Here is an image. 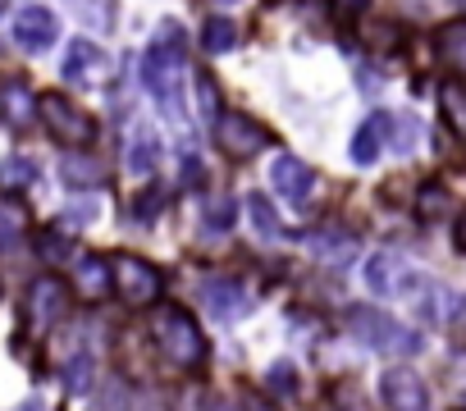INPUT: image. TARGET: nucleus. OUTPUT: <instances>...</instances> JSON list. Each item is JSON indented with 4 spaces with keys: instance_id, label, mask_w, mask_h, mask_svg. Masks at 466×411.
<instances>
[{
    "instance_id": "3",
    "label": "nucleus",
    "mask_w": 466,
    "mask_h": 411,
    "mask_svg": "<svg viewBox=\"0 0 466 411\" xmlns=\"http://www.w3.org/2000/svg\"><path fill=\"white\" fill-rule=\"evenodd\" d=\"M37 115H42L46 133H51L60 146H92V142H96V119H92L83 105H74L65 92L37 96Z\"/></svg>"
},
{
    "instance_id": "20",
    "label": "nucleus",
    "mask_w": 466,
    "mask_h": 411,
    "mask_svg": "<svg viewBox=\"0 0 466 411\" xmlns=\"http://www.w3.org/2000/svg\"><path fill=\"white\" fill-rule=\"evenodd\" d=\"M74 279H78V293L83 297H106V288H110V270H106V261L101 256H83L78 266H74Z\"/></svg>"
},
{
    "instance_id": "18",
    "label": "nucleus",
    "mask_w": 466,
    "mask_h": 411,
    "mask_svg": "<svg viewBox=\"0 0 466 411\" xmlns=\"http://www.w3.org/2000/svg\"><path fill=\"white\" fill-rule=\"evenodd\" d=\"M233 46H238V24H233V19L215 15V19L201 24V51L206 55H228Z\"/></svg>"
},
{
    "instance_id": "22",
    "label": "nucleus",
    "mask_w": 466,
    "mask_h": 411,
    "mask_svg": "<svg viewBox=\"0 0 466 411\" xmlns=\"http://www.w3.org/2000/svg\"><path fill=\"white\" fill-rule=\"evenodd\" d=\"M60 174H65V183H74V187H92V183L106 178V165L92 160V155H65V160H60Z\"/></svg>"
},
{
    "instance_id": "27",
    "label": "nucleus",
    "mask_w": 466,
    "mask_h": 411,
    "mask_svg": "<svg viewBox=\"0 0 466 411\" xmlns=\"http://www.w3.org/2000/svg\"><path fill=\"white\" fill-rule=\"evenodd\" d=\"M233 211H238V206H233L228 196H215V201L206 206V225H210L215 234H224V229L233 225Z\"/></svg>"
},
{
    "instance_id": "7",
    "label": "nucleus",
    "mask_w": 466,
    "mask_h": 411,
    "mask_svg": "<svg viewBox=\"0 0 466 411\" xmlns=\"http://www.w3.org/2000/svg\"><path fill=\"white\" fill-rule=\"evenodd\" d=\"M215 146H219L224 155H233V160H248V155H257L261 146H270V128H261V124L248 119V115H219V119H215Z\"/></svg>"
},
{
    "instance_id": "25",
    "label": "nucleus",
    "mask_w": 466,
    "mask_h": 411,
    "mask_svg": "<svg viewBox=\"0 0 466 411\" xmlns=\"http://www.w3.org/2000/svg\"><path fill=\"white\" fill-rule=\"evenodd\" d=\"M416 119L411 115H389V137H393V151H411V142H416Z\"/></svg>"
},
{
    "instance_id": "16",
    "label": "nucleus",
    "mask_w": 466,
    "mask_h": 411,
    "mask_svg": "<svg viewBox=\"0 0 466 411\" xmlns=\"http://www.w3.org/2000/svg\"><path fill=\"white\" fill-rule=\"evenodd\" d=\"M366 284H370L380 297L398 293V288L407 284V275H402V261H398L393 252H375V256H370V266H366Z\"/></svg>"
},
{
    "instance_id": "12",
    "label": "nucleus",
    "mask_w": 466,
    "mask_h": 411,
    "mask_svg": "<svg viewBox=\"0 0 466 411\" xmlns=\"http://www.w3.org/2000/svg\"><path fill=\"white\" fill-rule=\"evenodd\" d=\"M201 297H206V311L215 320H238L248 311V293L243 284H228V279H206L201 284Z\"/></svg>"
},
{
    "instance_id": "34",
    "label": "nucleus",
    "mask_w": 466,
    "mask_h": 411,
    "mask_svg": "<svg viewBox=\"0 0 466 411\" xmlns=\"http://www.w3.org/2000/svg\"><path fill=\"white\" fill-rule=\"evenodd\" d=\"M284 5H311V10H320L325 0H284Z\"/></svg>"
},
{
    "instance_id": "17",
    "label": "nucleus",
    "mask_w": 466,
    "mask_h": 411,
    "mask_svg": "<svg viewBox=\"0 0 466 411\" xmlns=\"http://www.w3.org/2000/svg\"><path fill=\"white\" fill-rule=\"evenodd\" d=\"M156 165H160V142H156V133L147 124H137L128 133V169L133 174H151Z\"/></svg>"
},
{
    "instance_id": "19",
    "label": "nucleus",
    "mask_w": 466,
    "mask_h": 411,
    "mask_svg": "<svg viewBox=\"0 0 466 411\" xmlns=\"http://www.w3.org/2000/svg\"><path fill=\"white\" fill-rule=\"evenodd\" d=\"M439 115L457 137H466V83H443L439 87Z\"/></svg>"
},
{
    "instance_id": "24",
    "label": "nucleus",
    "mask_w": 466,
    "mask_h": 411,
    "mask_svg": "<svg viewBox=\"0 0 466 411\" xmlns=\"http://www.w3.org/2000/svg\"><path fill=\"white\" fill-rule=\"evenodd\" d=\"M248 216L257 220V234H261V238H279V234H284L279 220H275V206H270L266 196H248Z\"/></svg>"
},
{
    "instance_id": "8",
    "label": "nucleus",
    "mask_w": 466,
    "mask_h": 411,
    "mask_svg": "<svg viewBox=\"0 0 466 411\" xmlns=\"http://www.w3.org/2000/svg\"><path fill=\"white\" fill-rule=\"evenodd\" d=\"M380 393L389 402V411H430V388L420 384L416 370L407 366H393L380 375Z\"/></svg>"
},
{
    "instance_id": "2",
    "label": "nucleus",
    "mask_w": 466,
    "mask_h": 411,
    "mask_svg": "<svg viewBox=\"0 0 466 411\" xmlns=\"http://www.w3.org/2000/svg\"><path fill=\"white\" fill-rule=\"evenodd\" d=\"M151 338H156L160 356L169 366H178V370H192V366L206 361V338H201L197 320L183 306H174V302H165V306L151 311Z\"/></svg>"
},
{
    "instance_id": "10",
    "label": "nucleus",
    "mask_w": 466,
    "mask_h": 411,
    "mask_svg": "<svg viewBox=\"0 0 466 411\" xmlns=\"http://www.w3.org/2000/svg\"><path fill=\"white\" fill-rule=\"evenodd\" d=\"M60 74H65V83H78V87H96V83L106 78V55H101V46H92L87 37L69 42Z\"/></svg>"
},
{
    "instance_id": "11",
    "label": "nucleus",
    "mask_w": 466,
    "mask_h": 411,
    "mask_svg": "<svg viewBox=\"0 0 466 411\" xmlns=\"http://www.w3.org/2000/svg\"><path fill=\"white\" fill-rule=\"evenodd\" d=\"M270 183H275V192H279L284 201L302 206V201L311 196V187H316V169H311L307 160H298V155H279V160L270 165Z\"/></svg>"
},
{
    "instance_id": "26",
    "label": "nucleus",
    "mask_w": 466,
    "mask_h": 411,
    "mask_svg": "<svg viewBox=\"0 0 466 411\" xmlns=\"http://www.w3.org/2000/svg\"><path fill=\"white\" fill-rule=\"evenodd\" d=\"M33 178H37V165L24 160V155H15V160L0 165V183H5V187H19V183H33Z\"/></svg>"
},
{
    "instance_id": "1",
    "label": "nucleus",
    "mask_w": 466,
    "mask_h": 411,
    "mask_svg": "<svg viewBox=\"0 0 466 411\" xmlns=\"http://www.w3.org/2000/svg\"><path fill=\"white\" fill-rule=\"evenodd\" d=\"M142 83H147L156 110L169 124L187 119V101H183V28L178 24H160L156 42L142 55Z\"/></svg>"
},
{
    "instance_id": "15",
    "label": "nucleus",
    "mask_w": 466,
    "mask_h": 411,
    "mask_svg": "<svg viewBox=\"0 0 466 411\" xmlns=\"http://www.w3.org/2000/svg\"><path fill=\"white\" fill-rule=\"evenodd\" d=\"M434 46H439V60H443L457 78H466V19L443 24V28L434 33Z\"/></svg>"
},
{
    "instance_id": "5",
    "label": "nucleus",
    "mask_w": 466,
    "mask_h": 411,
    "mask_svg": "<svg viewBox=\"0 0 466 411\" xmlns=\"http://www.w3.org/2000/svg\"><path fill=\"white\" fill-rule=\"evenodd\" d=\"M24 311H28V325L37 334H46L51 325H60L69 316V288H65V279H56V275L33 279L28 284V297H24Z\"/></svg>"
},
{
    "instance_id": "35",
    "label": "nucleus",
    "mask_w": 466,
    "mask_h": 411,
    "mask_svg": "<svg viewBox=\"0 0 466 411\" xmlns=\"http://www.w3.org/2000/svg\"><path fill=\"white\" fill-rule=\"evenodd\" d=\"M248 411H270V406H266V402H252V406H248Z\"/></svg>"
},
{
    "instance_id": "28",
    "label": "nucleus",
    "mask_w": 466,
    "mask_h": 411,
    "mask_svg": "<svg viewBox=\"0 0 466 411\" xmlns=\"http://www.w3.org/2000/svg\"><path fill=\"white\" fill-rule=\"evenodd\" d=\"M165 196H169V187H147L142 201H133V216H137V220H156V211L165 206Z\"/></svg>"
},
{
    "instance_id": "23",
    "label": "nucleus",
    "mask_w": 466,
    "mask_h": 411,
    "mask_svg": "<svg viewBox=\"0 0 466 411\" xmlns=\"http://www.w3.org/2000/svg\"><path fill=\"white\" fill-rule=\"evenodd\" d=\"M416 216H420V220H443V216H452V196H448L443 183H425V187H420Z\"/></svg>"
},
{
    "instance_id": "4",
    "label": "nucleus",
    "mask_w": 466,
    "mask_h": 411,
    "mask_svg": "<svg viewBox=\"0 0 466 411\" xmlns=\"http://www.w3.org/2000/svg\"><path fill=\"white\" fill-rule=\"evenodd\" d=\"M352 329H357V338H366V347H375V352H393V356L420 352L416 329L398 325V320L384 316V311H352Z\"/></svg>"
},
{
    "instance_id": "21",
    "label": "nucleus",
    "mask_w": 466,
    "mask_h": 411,
    "mask_svg": "<svg viewBox=\"0 0 466 411\" xmlns=\"http://www.w3.org/2000/svg\"><path fill=\"white\" fill-rule=\"evenodd\" d=\"M24 229H28V211H24V201L0 196V247L19 243V238H24Z\"/></svg>"
},
{
    "instance_id": "36",
    "label": "nucleus",
    "mask_w": 466,
    "mask_h": 411,
    "mask_svg": "<svg viewBox=\"0 0 466 411\" xmlns=\"http://www.w3.org/2000/svg\"><path fill=\"white\" fill-rule=\"evenodd\" d=\"M457 243H461V252H466V220H461V238H457Z\"/></svg>"
},
{
    "instance_id": "29",
    "label": "nucleus",
    "mask_w": 466,
    "mask_h": 411,
    "mask_svg": "<svg viewBox=\"0 0 466 411\" xmlns=\"http://www.w3.org/2000/svg\"><path fill=\"white\" fill-rule=\"evenodd\" d=\"M197 101H201V115L215 119V110H219V92H215V78H210V74H197Z\"/></svg>"
},
{
    "instance_id": "30",
    "label": "nucleus",
    "mask_w": 466,
    "mask_h": 411,
    "mask_svg": "<svg viewBox=\"0 0 466 411\" xmlns=\"http://www.w3.org/2000/svg\"><path fill=\"white\" fill-rule=\"evenodd\" d=\"M87 384H92V356H78V361L65 370V388H69V393H83Z\"/></svg>"
},
{
    "instance_id": "14",
    "label": "nucleus",
    "mask_w": 466,
    "mask_h": 411,
    "mask_svg": "<svg viewBox=\"0 0 466 411\" xmlns=\"http://www.w3.org/2000/svg\"><path fill=\"white\" fill-rule=\"evenodd\" d=\"M384 137H389V115H370V119H361V128L352 133V165H375Z\"/></svg>"
},
{
    "instance_id": "13",
    "label": "nucleus",
    "mask_w": 466,
    "mask_h": 411,
    "mask_svg": "<svg viewBox=\"0 0 466 411\" xmlns=\"http://www.w3.org/2000/svg\"><path fill=\"white\" fill-rule=\"evenodd\" d=\"M37 115V96L24 87V83H0V124H10V128H24L28 119Z\"/></svg>"
},
{
    "instance_id": "31",
    "label": "nucleus",
    "mask_w": 466,
    "mask_h": 411,
    "mask_svg": "<svg viewBox=\"0 0 466 411\" xmlns=\"http://www.w3.org/2000/svg\"><path fill=\"white\" fill-rule=\"evenodd\" d=\"M37 252H42L46 261H65V256L74 252V243H69V238H60V234H42V243H37Z\"/></svg>"
},
{
    "instance_id": "37",
    "label": "nucleus",
    "mask_w": 466,
    "mask_h": 411,
    "mask_svg": "<svg viewBox=\"0 0 466 411\" xmlns=\"http://www.w3.org/2000/svg\"><path fill=\"white\" fill-rule=\"evenodd\" d=\"M457 5H466V0H457Z\"/></svg>"
},
{
    "instance_id": "6",
    "label": "nucleus",
    "mask_w": 466,
    "mask_h": 411,
    "mask_svg": "<svg viewBox=\"0 0 466 411\" xmlns=\"http://www.w3.org/2000/svg\"><path fill=\"white\" fill-rule=\"evenodd\" d=\"M110 275H115L119 297L133 302V306H151L160 297V288H165L160 284V270L151 261H137V256H115L110 261Z\"/></svg>"
},
{
    "instance_id": "33",
    "label": "nucleus",
    "mask_w": 466,
    "mask_h": 411,
    "mask_svg": "<svg viewBox=\"0 0 466 411\" xmlns=\"http://www.w3.org/2000/svg\"><path fill=\"white\" fill-rule=\"evenodd\" d=\"M206 411H238L233 402H224V397H215V402H206Z\"/></svg>"
},
{
    "instance_id": "9",
    "label": "nucleus",
    "mask_w": 466,
    "mask_h": 411,
    "mask_svg": "<svg viewBox=\"0 0 466 411\" xmlns=\"http://www.w3.org/2000/svg\"><path fill=\"white\" fill-rule=\"evenodd\" d=\"M56 37H60V24H56V15L46 10V5H24L19 15H15V42L24 46V51H46V46H56Z\"/></svg>"
},
{
    "instance_id": "32",
    "label": "nucleus",
    "mask_w": 466,
    "mask_h": 411,
    "mask_svg": "<svg viewBox=\"0 0 466 411\" xmlns=\"http://www.w3.org/2000/svg\"><path fill=\"white\" fill-rule=\"evenodd\" d=\"M270 388H275V393H293V388H298V379H293V366L275 361V366H270Z\"/></svg>"
}]
</instances>
